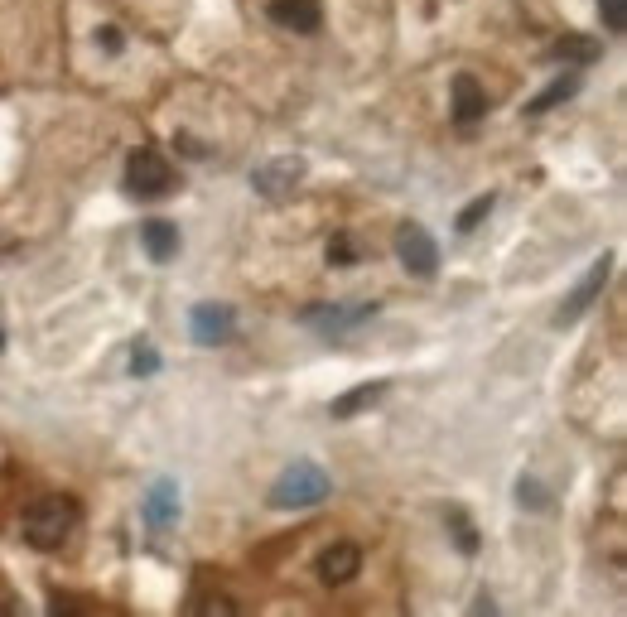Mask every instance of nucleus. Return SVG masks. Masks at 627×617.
I'll return each instance as SVG.
<instances>
[{
    "label": "nucleus",
    "instance_id": "nucleus-1",
    "mask_svg": "<svg viewBox=\"0 0 627 617\" xmlns=\"http://www.w3.org/2000/svg\"><path fill=\"white\" fill-rule=\"evenodd\" d=\"M78 526V502L73 497H44L25 511V540L34 550H58Z\"/></svg>",
    "mask_w": 627,
    "mask_h": 617
},
{
    "label": "nucleus",
    "instance_id": "nucleus-2",
    "mask_svg": "<svg viewBox=\"0 0 627 617\" xmlns=\"http://www.w3.org/2000/svg\"><path fill=\"white\" fill-rule=\"evenodd\" d=\"M333 483H328V473L319 463H295V468H285L280 473V483L271 487V507L275 511H304V507H319Z\"/></svg>",
    "mask_w": 627,
    "mask_h": 617
},
{
    "label": "nucleus",
    "instance_id": "nucleus-3",
    "mask_svg": "<svg viewBox=\"0 0 627 617\" xmlns=\"http://www.w3.org/2000/svg\"><path fill=\"white\" fill-rule=\"evenodd\" d=\"M174 188V164L155 150H136L126 160V193L131 198H164Z\"/></svg>",
    "mask_w": 627,
    "mask_h": 617
},
{
    "label": "nucleus",
    "instance_id": "nucleus-4",
    "mask_svg": "<svg viewBox=\"0 0 627 617\" xmlns=\"http://www.w3.org/2000/svg\"><path fill=\"white\" fill-rule=\"evenodd\" d=\"M396 261L410 270V275H420V280H430L439 270V246L435 237L420 227V222H401L396 227Z\"/></svg>",
    "mask_w": 627,
    "mask_h": 617
},
{
    "label": "nucleus",
    "instance_id": "nucleus-5",
    "mask_svg": "<svg viewBox=\"0 0 627 617\" xmlns=\"http://www.w3.org/2000/svg\"><path fill=\"white\" fill-rule=\"evenodd\" d=\"M372 314H377V304H314V309H304L300 319L309 323V328H319L324 338H348V333L362 328Z\"/></svg>",
    "mask_w": 627,
    "mask_h": 617
},
{
    "label": "nucleus",
    "instance_id": "nucleus-6",
    "mask_svg": "<svg viewBox=\"0 0 627 617\" xmlns=\"http://www.w3.org/2000/svg\"><path fill=\"white\" fill-rule=\"evenodd\" d=\"M314 574L324 579L328 589L353 584L357 574H362V545H357V540H338V545H328L324 555L314 560Z\"/></svg>",
    "mask_w": 627,
    "mask_h": 617
},
{
    "label": "nucleus",
    "instance_id": "nucleus-7",
    "mask_svg": "<svg viewBox=\"0 0 627 617\" xmlns=\"http://www.w3.org/2000/svg\"><path fill=\"white\" fill-rule=\"evenodd\" d=\"M232 328H237V319H232V309H227V304H198V309L189 314L193 343H203V348L227 343V338H232Z\"/></svg>",
    "mask_w": 627,
    "mask_h": 617
},
{
    "label": "nucleus",
    "instance_id": "nucleus-8",
    "mask_svg": "<svg viewBox=\"0 0 627 617\" xmlns=\"http://www.w3.org/2000/svg\"><path fill=\"white\" fill-rule=\"evenodd\" d=\"M608 266H613L608 256H599V261L589 266V275L579 280V290H574V295L565 299V304H560V314H555V328H565V323H574L579 314H584V309H589V304H594V299L603 295V285H608Z\"/></svg>",
    "mask_w": 627,
    "mask_h": 617
},
{
    "label": "nucleus",
    "instance_id": "nucleus-9",
    "mask_svg": "<svg viewBox=\"0 0 627 617\" xmlns=\"http://www.w3.org/2000/svg\"><path fill=\"white\" fill-rule=\"evenodd\" d=\"M449 111H454L459 126H473V121L488 116V92H483V82L473 78V73H459V78H454V87H449Z\"/></svg>",
    "mask_w": 627,
    "mask_h": 617
},
{
    "label": "nucleus",
    "instance_id": "nucleus-10",
    "mask_svg": "<svg viewBox=\"0 0 627 617\" xmlns=\"http://www.w3.org/2000/svg\"><path fill=\"white\" fill-rule=\"evenodd\" d=\"M300 179H304V160H290V155H285V160L261 164V169L251 174V188H256V193H266V198H285V193L300 184Z\"/></svg>",
    "mask_w": 627,
    "mask_h": 617
},
{
    "label": "nucleus",
    "instance_id": "nucleus-11",
    "mask_svg": "<svg viewBox=\"0 0 627 617\" xmlns=\"http://www.w3.org/2000/svg\"><path fill=\"white\" fill-rule=\"evenodd\" d=\"M266 15H271L280 29H295V34H314V29L324 25V10H319L314 0H271Z\"/></svg>",
    "mask_w": 627,
    "mask_h": 617
},
{
    "label": "nucleus",
    "instance_id": "nucleus-12",
    "mask_svg": "<svg viewBox=\"0 0 627 617\" xmlns=\"http://www.w3.org/2000/svg\"><path fill=\"white\" fill-rule=\"evenodd\" d=\"M174 521H179V483L160 478V483L145 492V526H155V531H169Z\"/></svg>",
    "mask_w": 627,
    "mask_h": 617
},
{
    "label": "nucleus",
    "instance_id": "nucleus-13",
    "mask_svg": "<svg viewBox=\"0 0 627 617\" xmlns=\"http://www.w3.org/2000/svg\"><path fill=\"white\" fill-rule=\"evenodd\" d=\"M140 246H145V256L150 261H174L179 256V227L174 222H164V217H150L145 227H140Z\"/></svg>",
    "mask_w": 627,
    "mask_h": 617
},
{
    "label": "nucleus",
    "instance_id": "nucleus-14",
    "mask_svg": "<svg viewBox=\"0 0 627 617\" xmlns=\"http://www.w3.org/2000/svg\"><path fill=\"white\" fill-rule=\"evenodd\" d=\"M382 396H386V381H367V386H353L348 396H338V401L328 405V410H333L338 420H348V415H362L367 405H377Z\"/></svg>",
    "mask_w": 627,
    "mask_h": 617
},
{
    "label": "nucleus",
    "instance_id": "nucleus-15",
    "mask_svg": "<svg viewBox=\"0 0 627 617\" xmlns=\"http://www.w3.org/2000/svg\"><path fill=\"white\" fill-rule=\"evenodd\" d=\"M574 92H579V78H574V73H565V78H555V82H550V87L541 92V97H531V102H526V116H541V111L560 107V102H570Z\"/></svg>",
    "mask_w": 627,
    "mask_h": 617
},
{
    "label": "nucleus",
    "instance_id": "nucleus-16",
    "mask_svg": "<svg viewBox=\"0 0 627 617\" xmlns=\"http://www.w3.org/2000/svg\"><path fill=\"white\" fill-rule=\"evenodd\" d=\"M449 531H454V540H459V550H464V555H478L483 536H478V526L468 521L464 507H449Z\"/></svg>",
    "mask_w": 627,
    "mask_h": 617
},
{
    "label": "nucleus",
    "instance_id": "nucleus-17",
    "mask_svg": "<svg viewBox=\"0 0 627 617\" xmlns=\"http://www.w3.org/2000/svg\"><path fill=\"white\" fill-rule=\"evenodd\" d=\"M517 502L526 511H550V487H541L536 478H521V483H517Z\"/></svg>",
    "mask_w": 627,
    "mask_h": 617
},
{
    "label": "nucleus",
    "instance_id": "nucleus-18",
    "mask_svg": "<svg viewBox=\"0 0 627 617\" xmlns=\"http://www.w3.org/2000/svg\"><path fill=\"white\" fill-rule=\"evenodd\" d=\"M599 20L608 34H623L627 29V0H599Z\"/></svg>",
    "mask_w": 627,
    "mask_h": 617
},
{
    "label": "nucleus",
    "instance_id": "nucleus-19",
    "mask_svg": "<svg viewBox=\"0 0 627 617\" xmlns=\"http://www.w3.org/2000/svg\"><path fill=\"white\" fill-rule=\"evenodd\" d=\"M488 213H492V193H483V198H473V203H468L464 213H459V232H473V227H478V222H483Z\"/></svg>",
    "mask_w": 627,
    "mask_h": 617
},
{
    "label": "nucleus",
    "instance_id": "nucleus-20",
    "mask_svg": "<svg viewBox=\"0 0 627 617\" xmlns=\"http://www.w3.org/2000/svg\"><path fill=\"white\" fill-rule=\"evenodd\" d=\"M150 372H160V357H155L150 343H136L131 348V376H150Z\"/></svg>",
    "mask_w": 627,
    "mask_h": 617
},
{
    "label": "nucleus",
    "instance_id": "nucleus-21",
    "mask_svg": "<svg viewBox=\"0 0 627 617\" xmlns=\"http://www.w3.org/2000/svg\"><path fill=\"white\" fill-rule=\"evenodd\" d=\"M579 58V63H594V58H599V44H589V39H584V34H574V39H565V44H560V58Z\"/></svg>",
    "mask_w": 627,
    "mask_h": 617
},
{
    "label": "nucleus",
    "instance_id": "nucleus-22",
    "mask_svg": "<svg viewBox=\"0 0 627 617\" xmlns=\"http://www.w3.org/2000/svg\"><path fill=\"white\" fill-rule=\"evenodd\" d=\"M97 49H102V54H111V58H116V54H121V49H126V34H121V29H116V25H102V29H97Z\"/></svg>",
    "mask_w": 627,
    "mask_h": 617
},
{
    "label": "nucleus",
    "instance_id": "nucleus-23",
    "mask_svg": "<svg viewBox=\"0 0 627 617\" xmlns=\"http://www.w3.org/2000/svg\"><path fill=\"white\" fill-rule=\"evenodd\" d=\"M328 261H333V266H353V261H357V246L348 242V237H333V242H328Z\"/></svg>",
    "mask_w": 627,
    "mask_h": 617
},
{
    "label": "nucleus",
    "instance_id": "nucleus-24",
    "mask_svg": "<svg viewBox=\"0 0 627 617\" xmlns=\"http://www.w3.org/2000/svg\"><path fill=\"white\" fill-rule=\"evenodd\" d=\"M174 145H179L184 155H193V160H208V145H198L193 135H174Z\"/></svg>",
    "mask_w": 627,
    "mask_h": 617
},
{
    "label": "nucleus",
    "instance_id": "nucleus-25",
    "mask_svg": "<svg viewBox=\"0 0 627 617\" xmlns=\"http://www.w3.org/2000/svg\"><path fill=\"white\" fill-rule=\"evenodd\" d=\"M0 352H5V328H0Z\"/></svg>",
    "mask_w": 627,
    "mask_h": 617
}]
</instances>
